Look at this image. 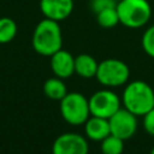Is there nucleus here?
I'll return each instance as SVG.
<instances>
[{
	"label": "nucleus",
	"mask_w": 154,
	"mask_h": 154,
	"mask_svg": "<svg viewBox=\"0 0 154 154\" xmlns=\"http://www.w3.org/2000/svg\"><path fill=\"white\" fill-rule=\"evenodd\" d=\"M17 35V24L10 17L0 18V45L11 42Z\"/></svg>",
	"instance_id": "15"
},
{
	"label": "nucleus",
	"mask_w": 154,
	"mask_h": 154,
	"mask_svg": "<svg viewBox=\"0 0 154 154\" xmlns=\"http://www.w3.org/2000/svg\"><path fill=\"white\" fill-rule=\"evenodd\" d=\"M143 128L149 135L154 136V107L143 116Z\"/></svg>",
	"instance_id": "19"
},
{
	"label": "nucleus",
	"mask_w": 154,
	"mask_h": 154,
	"mask_svg": "<svg viewBox=\"0 0 154 154\" xmlns=\"http://www.w3.org/2000/svg\"><path fill=\"white\" fill-rule=\"evenodd\" d=\"M130 77L129 66L116 58H108L99 63L95 78L106 87H119L128 82Z\"/></svg>",
	"instance_id": "5"
},
{
	"label": "nucleus",
	"mask_w": 154,
	"mask_h": 154,
	"mask_svg": "<svg viewBox=\"0 0 154 154\" xmlns=\"http://www.w3.org/2000/svg\"><path fill=\"white\" fill-rule=\"evenodd\" d=\"M84 132L93 141H102L111 134L109 122L106 118L90 116L84 123Z\"/></svg>",
	"instance_id": "11"
},
{
	"label": "nucleus",
	"mask_w": 154,
	"mask_h": 154,
	"mask_svg": "<svg viewBox=\"0 0 154 154\" xmlns=\"http://www.w3.org/2000/svg\"><path fill=\"white\" fill-rule=\"evenodd\" d=\"M143 51L152 58H154V25L149 26L142 36Z\"/></svg>",
	"instance_id": "17"
},
{
	"label": "nucleus",
	"mask_w": 154,
	"mask_h": 154,
	"mask_svg": "<svg viewBox=\"0 0 154 154\" xmlns=\"http://www.w3.org/2000/svg\"><path fill=\"white\" fill-rule=\"evenodd\" d=\"M32 48L41 55L51 57L63 46L61 29L58 22L45 18L37 23L32 34Z\"/></svg>",
	"instance_id": "1"
},
{
	"label": "nucleus",
	"mask_w": 154,
	"mask_h": 154,
	"mask_svg": "<svg viewBox=\"0 0 154 154\" xmlns=\"http://www.w3.org/2000/svg\"><path fill=\"white\" fill-rule=\"evenodd\" d=\"M43 93L46 94V96L48 99L60 101L67 94L66 84L64 83L63 78H59V77L48 78L43 83Z\"/></svg>",
	"instance_id": "13"
},
{
	"label": "nucleus",
	"mask_w": 154,
	"mask_h": 154,
	"mask_svg": "<svg viewBox=\"0 0 154 154\" xmlns=\"http://www.w3.org/2000/svg\"><path fill=\"white\" fill-rule=\"evenodd\" d=\"M122 102L124 108L143 117L154 107V90L143 81H132L125 87Z\"/></svg>",
	"instance_id": "2"
},
{
	"label": "nucleus",
	"mask_w": 154,
	"mask_h": 154,
	"mask_svg": "<svg viewBox=\"0 0 154 154\" xmlns=\"http://www.w3.org/2000/svg\"><path fill=\"white\" fill-rule=\"evenodd\" d=\"M60 113L71 125H82L90 117L89 100L81 93H67L60 100Z\"/></svg>",
	"instance_id": "4"
},
{
	"label": "nucleus",
	"mask_w": 154,
	"mask_h": 154,
	"mask_svg": "<svg viewBox=\"0 0 154 154\" xmlns=\"http://www.w3.org/2000/svg\"><path fill=\"white\" fill-rule=\"evenodd\" d=\"M99 63L90 54H79L75 57V73L82 78H91L96 76Z\"/></svg>",
	"instance_id": "12"
},
{
	"label": "nucleus",
	"mask_w": 154,
	"mask_h": 154,
	"mask_svg": "<svg viewBox=\"0 0 154 154\" xmlns=\"http://www.w3.org/2000/svg\"><path fill=\"white\" fill-rule=\"evenodd\" d=\"M117 2L114 0H91L90 1V7L95 13L100 12L101 10H105L107 7H113L116 6Z\"/></svg>",
	"instance_id": "18"
},
{
	"label": "nucleus",
	"mask_w": 154,
	"mask_h": 154,
	"mask_svg": "<svg viewBox=\"0 0 154 154\" xmlns=\"http://www.w3.org/2000/svg\"><path fill=\"white\" fill-rule=\"evenodd\" d=\"M150 154H154V147L152 148V150H150Z\"/></svg>",
	"instance_id": "20"
},
{
	"label": "nucleus",
	"mask_w": 154,
	"mask_h": 154,
	"mask_svg": "<svg viewBox=\"0 0 154 154\" xmlns=\"http://www.w3.org/2000/svg\"><path fill=\"white\" fill-rule=\"evenodd\" d=\"M108 122L111 134L124 141L131 138L137 130V116H135L126 108L120 107L108 119Z\"/></svg>",
	"instance_id": "7"
},
{
	"label": "nucleus",
	"mask_w": 154,
	"mask_h": 154,
	"mask_svg": "<svg viewBox=\"0 0 154 154\" xmlns=\"http://www.w3.org/2000/svg\"><path fill=\"white\" fill-rule=\"evenodd\" d=\"M40 10L45 18L60 22L72 13L73 0H40Z\"/></svg>",
	"instance_id": "9"
},
{
	"label": "nucleus",
	"mask_w": 154,
	"mask_h": 154,
	"mask_svg": "<svg viewBox=\"0 0 154 154\" xmlns=\"http://www.w3.org/2000/svg\"><path fill=\"white\" fill-rule=\"evenodd\" d=\"M87 140L76 132L59 135L52 146V154H88Z\"/></svg>",
	"instance_id": "8"
},
{
	"label": "nucleus",
	"mask_w": 154,
	"mask_h": 154,
	"mask_svg": "<svg viewBox=\"0 0 154 154\" xmlns=\"http://www.w3.org/2000/svg\"><path fill=\"white\" fill-rule=\"evenodd\" d=\"M96 20L102 28H113L120 23L119 14L117 11V5L113 7H107L96 13Z\"/></svg>",
	"instance_id": "14"
},
{
	"label": "nucleus",
	"mask_w": 154,
	"mask_h": 154,
	"mask_svg": "<svg viewBox=\"0 0 154 154\" xmlns=\"http://www.w3.org/2000/svg\"><path fill=\"white\" fill-rule=\"evenodd\" d=\"M120 24L126 28L137 29L148 23L152 7L147 0H120L117 2Z\"/></svg>",
	"instance_id": "3"
},
{
	"label": "nucleus",
	"mask_w": 154,
	"mask_h": 154,
	"mask_svg": "<svg viewBox=\"0 0 154 154\" xmlns=\"http://www.w3.org/2000/svg\"><path fill=\"white\" fill-rule=\"evenodd\" d=\"M51 69L57 77L69 78L75 73V57L61 48L51 55Z\"/></svg>",
	"instance_id": "10"
},
{
	"label": "nucleus",
	"mask_w": 154,
	"mask_h": 154,
	"mask_svg": "<svg viewBox=\"0 0 154 154\" xmlns=\"http://www.w3.org/2000/svg\"><path fill=\"white\" fill-rule=\"evenodd\" d=\"M89 108L90 116L109 119L120 108V99L114 91L101 89L89 99Z\"/></svg>",
	"instance_id": "6"
},
{
	"label": "nucleus",
	"mask_w": 154,
	"mask_h": 154,
	"mask_svg": "<svg viewBox=\"0 0 154 154\" xmlns=\"http://www.w3.org/2000/svg\"><path fill=\"white\" fill-rule=\"evenodd\" d=\"M100 148L102 154H122L124 150V140L109 134L101 141Z\"/></svg>",
	"instance_id": "16"
}]
</instances>
